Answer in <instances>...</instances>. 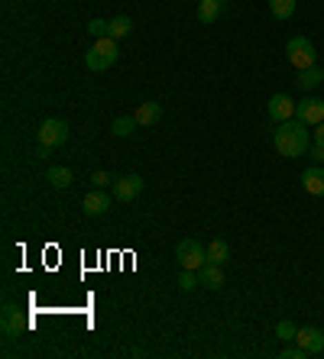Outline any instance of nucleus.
<instances>
[{
	"mask_svg": "<svg viewBox=\"0 0 324 359\" xmlns=\"http://www.w3.org/2000/svg\"><path fill=\"white\" fill-rule=\"evenodd\" d=\"M175 259H179L182 269H194V272H198V269L207 263V249L198 243V240L188 236V240H179V246H175Z\"/></svg>",
	"mask_w": 324,
	"mask_h": 359,
	"instance_id": "obj_4",
	"label": "nucleus"
},
{
	"mask_svg": "<svg viewBox=\"0 0 324 359\" xmlns=\"http://www.w3.org/2000/svg\"><path fill=\"white\" fill-rule=\"evenodd\" d=\"M308 156H312L314 162L321 165V162H324V146H318V143H312V149H308Z\"/></svg>",
	"mask_w": 324,
	"mask_h": 359,
	"instance_id": "obj_27",
	"label": "nucleus"
},
{
	"mask_svg": "<svg viewBox=\"0 0 324 359\" xmlns=\"http://www.w3.org/2000/svg\"><path fill=\"white\" fill-rule=\"evenodd\" d=\"M266 114H270L272 123H285L295 116V101L289 94H272L270 104H266Z\"/></svg>",
	"mask_w": 324,
	"mask_h": 359,
	"instance_id": "obj_10",
	"label": "nucleus"
},
{
	"mask_svg": "<svg viewBox=\"0 0 324 359\" xmlns=\"http://www.w3.org/2000/svg\"><path fill=\"white\" fill-rule=\"evenodd\" d=\"M285 59L295 65V72H302V68H312V65H318L314 43L308 39V36H292L289 43H285Z\"/></svg>",
	"mask_w": 324,
	"mask_h": 359,
	"instance_id": "obj_3",
	"label": "nucleus"
},
{
	"mask_svg": "<svg viewBox=\"0 0 324 359\" xmlns=\"http://www.w3.org/2000/svg\"><path fill=\"white\" fill-rule=\"evenodd\" d=\"M130 32H133V20H130V17H114V20H110V39H127Z\"/></svg>",
	"mask_w": 324,
	"mask_h": 359,
	"instance_id": "obj_21",
	"label": "nucleus"
},
{
	"mask_svg": "<svg viewBox=\"0 0 324 359\" xmlns=\"http://www.w3.org/2000/svg\"><path fill=\"white\" fill-rule=\"evenodd\" d=\"M295 116H298L302 123H308V127H318V123H324V101L308 94L305 101L295 104Z\"/></svg>",
	"mask_w": 324,
	"mask_h": 359,
	"instance_id": "obj_6",
	"label": "nucleus"
},
{
	"mask_svg": "<svg viewBox=\"0 0 324 359\" xmlns=\"http://www.w3.org/2000/svg\"><path fill=\"white\" fill-rule=\"evenodd\" d=\"M272 146L285 158L308 156V149H312V130L298 116H292L285 123H276V130H272Z\"/></svg>",
	"mask_w": 324,
	"mask_h": 359,
	"instance_id": "obj_1",
	"label": "nucleus"
},
{
	"mask_svg": "<svg viewBox=\"0 0 324 359\" xmlns=\"http://www.w3.org/2000/svg\"><path fill=\"white\" fill-rule=\"evenodd\" d=\"M295 334H298V327H295L292 320H279V324H276V337H279L282 343H292Z\"/></svg>",
	"mask_w": 324,
	"mask_h": 359,
	"instance_id": "obj_23",
	"label": "nucleus"
},
{
	"mask_svg": "<svg viewBox=\"0 0 324 359\" xmlns=\"http://www.w3.org/2000/svg\"><path fill=\"white\" fill-rule=\"evenodd\" d=\"M295 7H298V0H270V13L276 20H292Z\"/></svg>",
	"mask_w": 324,
	"mask_h": 359,
	"instance_id": "obj_20",
	"label": "nucleus"
},
{
	"mask_svg": "<svg viewBox=\"0 0 324 359\" xmlns=\"http://www.w3.org/2000/svg\"><path fill=\"white\" fill-rule=\"evenodd\" d=\"M205 249H207V263H214V265H227V259H230V246L224 240H211Z\"/></svg>",
	"mask_w": 324,
	"mask_h": 359,
	"instance_id": "obj_18",
	"label": "nucleus"
},
{
	"mask_svg": "<svg viewBox=\"0 0 324 359\" xmlns=\"http://www.w3.org/2000/svg\"><path fill=\"white\" fill-rule=\"evenodd\" d=\"M318 85H324V72L321 68H318V65H312V68H302V72L295 74V88H298V91H314V88Z\"/></svg>",
	"mask_w": 324,
	"mask_h": 359,
	"instance_id": "obj_14",
	"label": "nucleus"
},
{
	"mask_svg": "<svg viewBox=\"0 0 324 359\" xmlns=\"http://www.w3.org/2000/svg\"><path fill=\"white\" fill-rule=\"evenodd\" d=\"M30 330V320L17 305H3V334L7 337H20Z\"/></svg>",
	"mask_w": 324,
	"mask_h": 359,
	"instance_id": "obj_11",
	"label": "nucleus"
},
{
	"mask_svg": "<svg viewBox=\"0 0 324 359\" xmlns=\"http://www.w3.org/2000/svg\"><path fill=\"white\" fill-rule=\"evenodd\" d=\"M143 194V175H120V178H114V198L117 201H136Z\"/></svg>",
	"mask_w": 324,
	"mask_h": 359,
	"instance_id": "obj_7",
	"label": "nucleus"
},
{
	"mask_svg": "<svg viewBox=\"0 0 324 359\" xmlns=\"http://www.w3.org/2000/svg\"><path fill=\"white\" fill-rule=\"evenodd\" d=\"M136 127H140V123H136V116L123 114V116H117V120L110 123V133H114V136H120V139H127V136H133V130H136Z\"/></svg>",
	"mask_w": 324,
	"mask_h": 359,
	"instance_id": "obj_17",
	"label": "nucleus"
},
{
	"mask_svg": "<svg viewBox=\"0 0 324 359\" xmlns=\"http://www.w3.org/2000/svg\"><path fill=\"white\" fill-rule=\"evenodd\" d=\"M110 204H114V198L104 194V188H94V191H88L85 194L81 211H85V217H104V214L110 211Z\"/></svg>",
	"mask_w": 324,
	"mask_h": 359,
	"instance_id": "obj_8",
	"label": "nucleus"
},
{
	"mask_svg": "<svg viewBox=\"0 0 324 359\" xmlns=\"http://www.w3.org/2000/svg\"><path fill=\"white\" fill-rule=\"evenodd\" d=\"M198 285H201L198 272H194V269H182V275H179V288H182L185 295H188V291H194Z\"/></svg>",
	"mask_w": 324,
	"mask_h": 359,
	"instance_id": "obj_22",
	"label": "nucleus"
},
{
	"mask_svg": "<svg viewBox=\"0 0 324 359\" xmlns=\"http://www.w3.org/2000/svg\"><path fill=\"white\" fill-rule=\"evenodd\" d=\"M45 181L52 185V188H72L75 185V175H72V169H65V165H52V169L45 172Z\"/></svg>",
	"mask_w": 324,
	"mask_h": 359,
	"instance_id": "obj_16",
	"label": "nucleus"
},
{
	"mask_svg": "<svg viewBox=\"0 0 324 359\" xmlns=\"http://www.w3.org/2000/svg\"><path fill=\"white\" fill-rule=\"evenodd\" d=\"M221 7H224V0H201V3H198V20L214 23L217 17H221Z\"/></svg>",
	"mask_w": 324,
	"mask_h": 359,
	"instance_id": "obj_19",
	"label": "nucleus"
},
{
	"mask_svg": "<svg viewBox=\"0 0 324 359\" xmlns=\"http://www.w3.org/2000/svg\"><path fill=\"white\" fill-rule=\"evenodd\" d=\"M91 185H94V188H108V185H114V178H110L108 172H94V175H91Z\"/></svg>",
	"mask_w": 324,
	"mask_h": 359,
	"instance_id": "obj_25",
	"label": "nucleus"
},
{
	"mask_svg": "<svg viewBox=\"0 0 324 359\" xmlns=\"http://www.w3.org/2000/svg\"><path fill=\"white\" fill-rule=\"evenodd\" d=\"M39 143L43 146H65L68 143V123L65 120H59V116H49V120H43V127H39Z\"/></svg>",
	"mask_w": 324,
	"mask_h": 359,
	"instance_id": "obj_5",
	"label": "nucleus"
},
{
	"mask_svg": "<svg viewBox=\"0 0 324 359\" xmlns=\"http://www.w3.org/2000/svg\"><path fill=\"white\" fill-rule=\"evenodd\" d=\"M198 278H201V288H207V291H221V288H224V265L205 263L201 269H198Z\"/></svg>",
	"mask_w": 324,
	"mask_h": 359,
	"instance_id": "obj_12",
	"label": "nucleus"
},
{
	"mask_svg": "<svg viewBox=\"0 0 324 359\" xmlns=\"http://www.w3.org/2000/svg\"><path fill=\"white\" fill-rule=\"evenodd\" d=\"M136 123H140V127H152V123H159L162 120V107L156 104V101H146V104H140L136 107Z\"/></svg>",
	"mask_w": 324,
	"mask_h": 359,
	"instance_id": "obj_15",
	"label": "nucleus"
},
{
	"mask_svg": "<svg viewBox=\"0 0 324 359\" xmlns=\"http://www.w3.org/2000/svg\"><path fill=\"white\" fill-rule=\"evenodd\" d=\"M295 343L308 353V356H321L324 353V330L318 327H298V334H295Z\"/></svg>",
	"mask_w": 324,
	"mask_h": 359,
	"instance_id": "obj_9",
	"label": "nucleus"
},
{
	"mask_svg": "<svg viewBox=\"0 0 324 359\" xmlns=\"http://www.w3.org/2000/svg\"><path fill=\"white\" fill-rule=\"evenodd\" d=\"M312 143H318V146H324V123H318L312 133Z\"/></svg>",
	"mask_w": 324,
	"mask_h": 359,
	"instance_id": "obj_28",
	"label": "nucleus"
},
{
	"mask_svg": "<svg viewBox=\"0 0 324 359\" xmlns=\"http://www.w3.org/2000/svg\"><path fill=\"white\" fill-rule=\"evenodd\" d=\"M302 188L312 194V198H324V169L321 165H312V169L302 172Z\"/></svg>",
	"mask_w": 324,
	"mask_h": 359,
	"instance_id": "obj_13",
	"label": "nucleus"
},
{
	"mask_svg": "<svg viewBox=\"0 0 324 359\" xmlns=\"http://www.w3.org/2000/svg\"><path fill=\"white\" fill-rule=\"evenodd\" d=\"M120 59V43L117 39H110V36H104V39H94V45L85 52V65L91 68V72H108V68H114Z\"/></svg>",
	"mask_w": 324,
	"mask_h": 359,
	"instance_id": "obj_2",
	"label": "nucleus"
},
{
	"mask_svg": "<svg viewBox=\"0 0 324 359\" xmlns=\"http://www.w3.org/2000/svg\"><path fill=\"white\" fill-rule=\"evenodd\" d=\"M88 32H91L94 39H104V36L110 32V23L108 20H91V23H88Z\"/></svg>",
	"mask_w": 324,
	"mask_h": 359,
	"instance_id": "obj_24",
	"label": "nucleus"
},
{
	"mask_svg": "<svg viewBox=\"0 0 324 359\" xmlns=\"http://www.w3.org/2000/svg\"><path fill=\"white\" fill-rule=\"evenodd\" d=\"M305 356H308V353H305L298 343H295V347H285V349H282V359H305Z\"/></svg>",
	"mask_w": 324,
	"mask_h": 359,
	"instance_id": "obj_26",
	"label": "nucleus"
}]
</instances>
